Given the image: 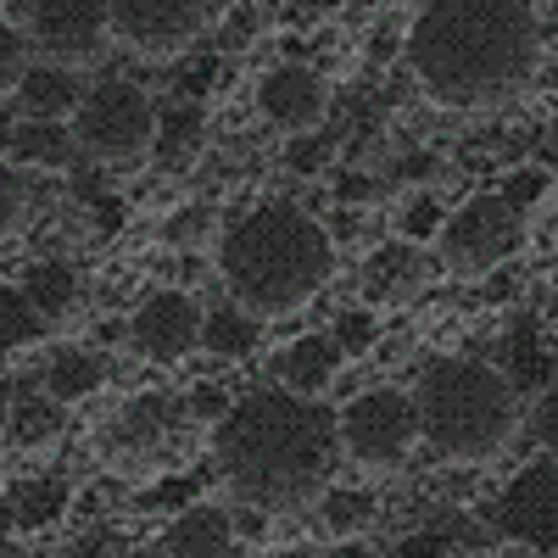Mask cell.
Instances as JSON below:
<instances>
[{"mask_svg":"<svg viewBox=\"0 0 558 558\" xmlns=\"http://www.w3.org/2000/svg\"><path fill=\"white\" fill-rule=\"evenodd\" d=\"M23 218V179L12 173V162H0V235Z\"/></svg>","mask_w":558,"mask_h":558,"instance_id":"33","label":"cell"},{"mask_svg":"<svg viewBox=\"0 0 558 558\" xmlns=\"http://www.w3.org/2000/svg\"><path fill=\"white\" fill-rule=\"evenodd\" d=\"M486 291H492V296H514V279H508V274H497V279H492Z\"/></svg>","mask_w":558,"mask_h":558,"instance_id":"41","label":"cell"},{"mask_svg":"<svg viewBox=\"0 0 558 558\" xmlns=\"http://www.w3.org/2000/svg\"><path fill=\"white\" fill-rule=\"evenodd\" d=\"M324 157H330V134H302V140H291V151H286V162L307 179V173H318L324 168Z\"/></svg>","mask_w":558,"mask_h":558,"instance_id":"32","label":"cell"},{"mask_svg":"<svg viewBox=\"0 0 558 558\" xmlns=\"http://www.w3.org/2000/svg\"><path fill=\"white\" fill-rule=\"evenodd\" d=\"M7 418H12V413H7V391H0V425H7Z\"/></svg>","mask_w":558,"mask_h":558,"instance_id":"42","label":"cell"},{"mask_svg":"<svg viewBox=\"0 0 558 558\" xmlns=\"http://www.w3.org/2000/svg\"><path fill=\"white\" fill-rule=\"evenodd\" d=\"M525 241V223H520V207L508 202L502 191H486V196H470L447 223H441V257L463 274H486L497 268L502 257H514Z\"/></svg>","mask_w":558,"mask_h":558,"instance_id":"6","label":"cell"},{"mask_svg":"<svg viewBox=\"0 0 558 558\" xmlns=\"http://www.w3.org/2000/svg\"><path fill=\"white\" fill-rule=\"evenodd\" d=\"M68 514V481L57 475H45V481H23L12 492V520L23 531H45V525H57Z\"/></svg>","mask_w":558,"mask_h":558,"instance_id":"22","label":"cell"},{"mask_svg":"<svg viewBox=\"0 0 558 558\" xmlns=\"http://www.w3.org/2000/svg\"><path fill=\"white\" fill-rule=\"evenodd\" d=\"M162 553H173V558H184V553H202V558H229V553H235V520H229L223 508L191 502V508H179V520L168 525Z\"/></svg>","mask_w":558,"mask_h":558,"instance_id":"14","label":"cell"},{"mask_svg":"<svg viewBox=\"0 0 558 558\" xmlns=\"http://www.w3.org/2000/svg\"><path fill=\"white\" fill-rule=\"evenodd\" d=\"M441 223H447V213H441V202L436 196H413L408 207H402V241H430V235H441Z\"/></svg>","mask_w":558,"mask_h":558,"instance_id":"28","label":"cell"},{"mask_svg":"<svg viewBox=\"0 0 558 558\" xmlns=\"http://www.w3.org/2000/svg\"><path fill=\"white\" fill-rule=\"evenodd\" d=\"M28 28L51 62H84L112 34V0H28Z\"/></svg>","mask_w":558,"mask_h":558,"instance_id":"9","label":"cell"},{"mask_svg":"<svg viewBox=\"0 0 558 558\" xmlns=\"http://www.w3.org/2000/svg\"><path fill=\"white\" fill-rule=\"evenodd\" d=\"M39 336H45V313H39L23 291L0 286V357L17 352V347H28V341H39Z\"/></svg>","mask_w":558,"mask_h":558,"instance_id":"25","label":"cell"},{"mask_svg":"<svg viewBox=\"0 0 558 558\" xmlns=\"http://www.w3.org/2000/svg\"><path fill=\"white\" fill-rule=\"evenodd\" d=\"M112 28L134 51H184L207 28V0H112Z\"/></svg>","mask_w":558,"mask_h":558,"instance_id":"11","label":"cell"},{"mask_svg":"<svg viewBox=\"0 0 558 558\" xmlns=\"http://www.w3.org/2000/svg\"><path fill=\"white\" fill-rule=\"evenodd\" d=\"M62 430V402L57 397H28L12 408V441L23 447H39V441H51Z\"/></svg>","mask_w":558,"mask_h":558,"instance_id":"26","label":"cell"},{"mask_svg":"<svg viewBox=\"0 0 558 558\" xmlns=\"http://www.w3.org/2000/svg\"><path fill=\"white\" fill-rule=\"evenodd\" d=\"M375 336H380V324H375V313H368V307H352V313L336 318V341L347 352H368V347H375Z\"/></svg>","mask_w":558,"mask_h":558,"instance_id":"30","label":"cell"},{"mask_svg":"<svg viewBox=\"0 0 558 558\" xmlns=\"http://www.w3.org/2000/svg\"><path fill=\"white\" fill-rule=\"evenodd\" d=\"M547 146H553V151H558V129H553V134H547Z\"/></svg>","mask_w":558,"mask_h":558,"instance_id":"43","label":"cell"},{"mask_svg":"<svg viewBox=\"0 0 558 558\" xmlns=\"http://www.w3.org/2000/svg\"><path fill=\"white\" fill-rule=\"evenodd\" d=\"M502 196H508V202H514V207L525 213V207H531V202L542 196V173H536V168H520V173H508Z\"/></svg>","mask_w":558,"mask_h":558,"instance_id":"37","label":"cell"},{"mask_svg":"<svg viewBox=\"0 0 558 558\" xmlns=\"http://www.w3.org/2000/svg\"><path fill=\"white\" fill-rule=\"evenodd\" d=\"M336 447H341V418L286 386L241 397L213 425L223 481L263 514L302 508L307 497H318L336 470Z\"/></svg>","mask_w":558,"mask_h":558,"instance_id":"2","label":"cell"},{"mask_svg":"<svg viewBox=\"0 0 558 558\" xmlns=\"http://www.w3.org/2000/svg\"><path fill=\"white\" fill-rule=\"evenodd\" d=\"M202 318L207 307L191 291H157L129 318V341L151 363H179V357H191V347H202Z\"/></svg>","mask_w":558,"mask_h":558,"instance_id":"10","label":"cell"},{"mask_svg":"<svg viewBox=\"0 0 558 558\" xmlns=\"http://www.w3.org/2000/svg\"><path fill=\"white\" fill-rule=\"evenodd\" d=\"M202 146V112L196 107H168V112H157V134H151V151L162 157V162H184Z\"/></svg>","mask_w":558,"mask_h":558,"instance_id":"24","label":"cell"},{"mask_svg":"<svg viewBox=\"0 0 558 558\" xmlns=\"http://www.w3.org/2000/svg\"><path fill=\"white\" fill-rule=\"evenodd\" d=\"M336 268V235L296 202H263L223 229L218 274L229 302L252 307L257 318H291L307 307Z\"/></svg>","mask_w":558,"mask_h":558,"instance_id":"3","label":"cell"},{"mask_svg":"<svg viewBox=\"0 0 558 558\" xmlns=\"http://www.w3.org/2000/svg\"><path fill=\"white\" fill-rule=\"evenodd\" d=\"M78 151V134L62 129V118H28L7 134V157L23 168H73Z\"/></svg>","mask_w":558,"mask_h":558,"instance_id":"15","label":"cell"},{"mask_svg":"<svg viewBox=\"0 0 558 558\" xmlns=\"http://www.w3.org/2000/svg\"><path fill=\"white\" fill-rule=\"evenodd\" d=\"M502 363H508V386H514V391H547L553 386L558 363H553V352L536 336V318L514 324V336H508V347H502Z\"/></svg>","mask_w":558,"mask_h":558,"instance_id":"20","label":"cell"},{"mask_svg":"<svg viewBox=\"0 0 558 558\" xmlns=\"http://www.w3.org/2000/svg\"><path fill=\"white\" fill-rule=\"evenodd\" d=\"M375 520V492H357V486H341V492H324V525L336 536H352Z\"/></svg>","mask_w":558,"mask_h":558,"instance_id":"27","label":"cell"},{"mask_svg":"<svg viewBox=\"0 0 558 558\" xmlns=\"http://www.w3.org/2000/svg\"><path fill=\"white\" fill-rule=\"evenodd\" d=\"M73 134L89 157L101 162H129L151 146L157 134V107L146 101V89L129 78H107L96 89H84V101L73 112Z\"/></svg>","mask_w":558,"mask_h":558,"instance_id":"5","label":"cell"},{"mask_svg":"<svg viewBox=\"0 0 558 558\" xmlns=\"http://www.w3.org/2000/svg\"><path fill=\"white\" fill-rule=\"evenodd\" d=\"M168 425H173L168 397H134V402L118 413V425H112V452H118V458H134V463L151 458V452H162Z\"/></svg>","mask_w":558,"mask_h":558,"instance_id":"16","label":"cell"},{"mask_svg":"<svg viewBox=\"0 0 558 558\" xmlns=\"http://www.w3.org/2000/svg\"><path fill=\"white\" fill-rule=\"evenodd\" d=\"M23 296L45 313V318H62L73 302H78V274L68 263H34L23 274Z\"/></svg>","mask_w":558,"mask_h":558,"instance_id":"23","label":"cell"},{"mask_svg":"<svg viewBox=\"0 0 558 558\" xmlns=\"http://www.w3.org/2000/svg\"><path fill=\"white\" fill-rule=\"evenodd\" d=\"M202 492V481L196 475H173V481H162L151 497H146V508H191V497Z\"/></svg>","mask_w":558,"mask_h":558,"instance_id":"34","label":"cell"},{"mask_svg":"<svg viewBox=\"0 0 558 558\" xmlns=\"http://www.w3.org/2000/svg\"><path fill=\"white\" fill-rule=\"evenodd\" d=\"M492 531L531 553H558V463H525L492 502Z\"/></svg>","mask_w":558,"mask_h":558,"instance_id":"8","label":"cell"},{"mask_svg":"<svg viewBox=\"0 0 558 558\" xmlns=\"http://www.w3.org/2000/svg\"><path fill=\"white\" fill-rule=\"evenodd\" d=\"M23 73H28V39L12 23H0V96H12Z\"/></svg>","mask_w":558,"mask_h":558,"instance_id":"29","label":"cell"},{"mask_svg":"<svg viewBox=\"0 0 558 558\" xmlns=\"http://www.w3.org/2000/svg\"><path fill=\"white\" fill-rule=\"evenodd\" d=\"M78 101H84V84H78L62 62L28 68L23 84H17V107H23L28 118H68V112H78Z\"/></svg>","mask_w":558,"mask_h":558,"instance_id":"18","label":"cell"},{"mask_svg":"<svg viewBox=\"0 0 558 558\" xmlns=\"http://www.w3.org/2000/svg\"><path fill=\"white\" fill-rule=\"evenodd\" d=\"M341 363H347V347L336 341V330L330 336H302V341H291L286 352L274 357V380L286 386V391H296V397H324L336 386V375H341Z\"/></svg>","mask_w":558,"mask_h":558,"instance_id":"13","label":"cell"},{"mask_svg":"<svg viewBox=\"0 0 558 558\" xmlns=\"http://www.w3.org/2000/svg\"><path fill=\"white\" fill-rule=\"evenodd\" d=\"M368 57H375V62H391V57H397V34L386 28V34L375 39V51H368Z\"/></svg>","mask_w":558,"mask_h":558,"instance_id":"40","label":"cell"},{"mask_svg":"<svg viewBox=\"0 0 558 558\" xmlns=\"http://www.w3.org/2000/svg\"><path fill=\"white\" fill-rule=\"evenodd\" d=\"M430 173H436V157L430 151H413V157L397 162V179H430Z\"/></svg>","mask_w":558,"mask_h":558,"instance_id":"38","label":"cell"},{"mask_svg":"<svg viewBox=\"0 0 558 558\" xmlns=\"http://www.w3.org/2000/svg\"><path fill=\"white\" fill-rule=\"evenodd\" d=\"M514 386L502 368L475 363V357H441L418 380V436L441 458H492L514 436Z\"/></svg>","mask_w":558,"mask_h":558,"instance_id":"4","label":"cell"},{"mask_svg":"<svg viewBox=\"0 0 558 558\" xmlns=\"http://www.w3.org/2000/svg\"><path fill=\"white\" fill-rule=\"evenodd\" d=\"M257 341H263V318H257L252 307H241V302H223V307H213V313L202 318V347H207L213 357L246 363V357L257 352Z\"/></svg>","mask_w":558,"mask_h":558,"instance_id":"17","label":"cell"},{"mask_svg":"<svg viewBox=\"0 0 558 558\" xmlns=\"http://www.w3.org/2000/svg\"><path fill=\"white\" fill-rule=\"evenodd\" d=\"M408 62L441 107L508 101L542 62L536 0H425Z\"/></svg>","mask_w":558,"mask_h":558,"instance_id":"1","label":"cell"},{"mask_svg":"<svg viewBox=\"0 0 558 558\" xmlns=\"http://www.w3.org/2000/svg\"><path fill=\"white\" fill-rule=\"evenodd\" d=\"M375 191H380V184L363 179V173H347V179H341V202H363V196H375Z\"/></svg>","mask_w":558,"mask_h":558,"instance_id":"39","label":"cell"},{"mask_svg":"<svg viewBox=\"0 0 558 558\" xmlns=\"http://www.w3.org/2000/svg\"><path fill=\"white\" fill-rule=\"evenodd\" d=\"M229 408H235V402H229V391H223V386H207V380L191 386V397H184V413H191L196 425H218Z\"/></svg>","mask_w":558,"mask_h":558,"instance_id":"31","label":"cell"},{"mask_svg":"<svg viewBox=\"0 0 558 558\" xmlns=\"http://www.w3.org/2000/svg\"><path fill=\"white\" fill-rule=\"evenodd\" d=\"M101 380H107V363H101L96 352H78V347L57 352L51 368H45V391H51L57 402H84V397H96Z\"/></svg>","mask_w":558,"mask_h":558,"instance_id":"21","label":"cell"},{"mask_svg":"<svg viewBox=\"0 0 558 558\" xmlns=\"http://www.w3.org/2000/svg\"><path fill=\"white\" fill-rule=\"evenodd\" d=\"M536 441L558 458V386H547L542 402H536Z\"/></svg>","mask_w":558,"mask_h":558,"instance_id":"35","label":"cell"},{"mask_svg":"<svg viewBox=\"0 0 558 558\" xmlns=\"http://www.w3.org/2000/svg\"><path fill=\"white\" fill-rule=\"evenodd\" d=\"M207 235V207H191V213H179L173 223H168V241L173 246H196Z\"/></svg>","mask_w":558,"mask_h":558,"instance_id":"36","label":"cell"},{"mask_svg":"<svg viewBox=\"0 0 558 558\" xmlns=\"http://www.w3.org/2000/svg\"><path fill=\"white\" fill-rule=\"evenodd\" d=\"M418 286H425V257H418L413 241H397V246L375 252V263H368V296L375 302H402Z\"/></svg>","mask_w":558,"mask_h":558,"instance_id":"19","label":"cell"},{"mask_svg":"<svg viewBox=\"0 0 558 558\" xmlns=\"http://www.w3.org/2000/svg\"><path fill=\"white\" fill-rule=\"evenodd\" d=\"M257 107L274 129H313L324 118V107H330V89H324V78L302 62H286V68H268L263 84H257Z\"/></svg>","mask_w":558,"mask_h":558,"instance_id":"12","label":"cell"},{"mask_svg":"<svg viewBox=\"0 0 558 558\" xmlns=\"http://www.w3.org/2000/svg\"><path fill=\"white\" fill-rule=\"evenodd\" d=\"M413 436H418V408L397 386L363 391L341 413V447L357 463H368V470H391V463H402V452L413 447Z\"/></svg>","mask_w":558,"mask_h":558,"instance_id":"7","label":"cell"}]
</instances>
